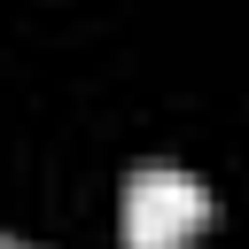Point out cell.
<instances>
[{"label": "cell", "mask_w": 249, "mask_h": 249, "mask_svg": "<svg viewBox=\"0 0 249 249\" xmlns=\"http://www.w3.org/2000/svg\"><path fill=\"white\" fill-rule=\"evenodd\" d=\"M0 249H31V241H0Z\"/></svg>", "instance_id": "2"}, {"label": "cell", "mask_w": 249, "mask_h": 249, "mask_svg": "<svg viewBox=\"0 0 249 249\" xmlns=\"http://www.w3.org/2000/svg\"><path fill=\"white\" fill-rule=\"evenodd\" d=\"M210 226V187L179 163H140L124 179V249H187Z\"/></svg>", "instance_id": "1"}]
</instances>
